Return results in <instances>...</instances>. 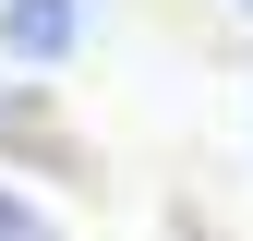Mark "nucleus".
Wrapping results in <instances>:
<instances>
[{"label": "nucleus", "mask_w": 253, "mask_h": 241, "mask_svg": "<svg viewBox=\"0 0 253 241\" xmlns=\"http://www.w3.org/2000/svg\"><path fill=\"white\" fill-rule=\"evenodd\" d=\"M73 0H12V12H0V37H12V60H60V48H73Z\"/></svg>", "instance_id": "1"}, {"label": "nucleus", "mask_w": 253, "mask_h": 241, "mask_svg": "<svg viewBox=\"0 0 253 241\" xmlns=\"http://www.w3.org/2000/svg\"><path fill=\"white\" fill-rule=\"evenodd\" d=\"M0 241H60V229L37 217V205H24V193H12V181H0Z\"/></svg>", "instance_id": "2"}]
</instances>
